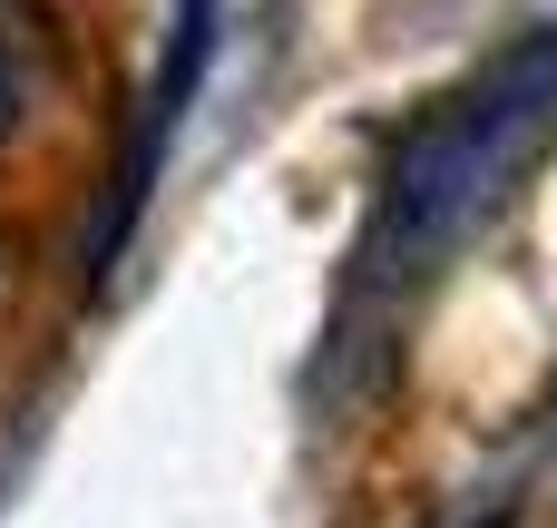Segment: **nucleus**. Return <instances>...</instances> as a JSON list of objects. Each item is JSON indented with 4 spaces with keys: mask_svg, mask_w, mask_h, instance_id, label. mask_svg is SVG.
<instances>
[{
    "mask_svg": "<svg viewBox=\"0 0 557 528\" xmlns=\"http://www.w3.org/2000/svg\"><path fill=\"white\" fill-rule=\"evenodd\" d=\"M215 29H225V10H215V0H176L166 49H157V78H147L137 157H127V176H117V206H108V216H98V235H88L98 284H108V265L127 255V235H137V216H147V196H157V176H166V147H176V127H186V108H196L206 69H215Z\"/></svg>",
    "mask_w": 557,
    "mask_h": 528,
    "instance_id": "obj_2",
    "label": "nucleus"
},
{
    "mask_svg": "<svg viewBox=\"0 0 557 528\" xmlns=\"http://www.w3.org/2000/svg\"><path fill=\"white\" fill-rule=\"evenodd\" d=\"M557 147V29L480 59L450 98H431L372 186V225L352 245V323L401 314L460 245H480V225L529 186V167Z\"/></svg>",
    "mask_w": 557,
    "mask_h": 528,
    "instance_id": "obj_1",
    "label": "nucleus"
},
{
    "mask_svg": "<svg viewBox=\"0 0 557 528\" xmlns=\"http://www.w3.org/2000/svg\"><path fill=\"white\" fill-rule=\"evenodd\" d=\"M20 108H29V69H20V39L0 29V147L20 137Z\"/></svg>",
    "mask_w": 557,
    "mask_h": 528,
    "instance_id": "obj_3",
    "label": "nucleus"
}]
</instances>
